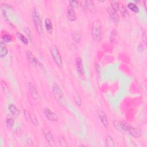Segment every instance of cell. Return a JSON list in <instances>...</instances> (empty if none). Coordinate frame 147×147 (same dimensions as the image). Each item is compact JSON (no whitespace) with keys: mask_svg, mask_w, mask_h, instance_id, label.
Segmentation results:
<instances>
[{"mask_svg":"<svg viewBox=\"0 0 147 147\" xmlns=\"http://www.w3.org/2000/svg\"><path fill=\"white\" fill-rule=\"evenodd\" d=\"M91 37L95 42H100L102 37V31L101 23L98 20H94L91 25Z\"/></svg>","mask_w":147,"mask_h":147,"instance_id":"cell-1","label":"cell"},{"mask_svg":"<svg viewBox=\"0 0 147 147\" xmlns=\"http://www.w3.org/2000/svg\"><path fill=\"white\" fill-rule=\"evenodd\" d=\"M32 21L34 24L35 29L39 35H42L43 30V26H42V21L41 17L38 13L37 11L34 8L32 10Z\"/></svg>","mask_w":147,"mask_h":147,"instance_id":"cell-2","label":"cell"},{"mask_svg":"<svg viewBox=\"0 0 147 147\" xmlns=\"http://www.w3.org/2000/svg\"><path fill=\"white\" fill-rule=\"evenodd\" d=\"M50 51L54 62L59 67H62L63 61L57 46L56 45H52L51 47Z\"/></svg>","mask_w":147,"mask_h":147,"instance_id":"cell-3","label":"cell"},{"mask_svg":"<svg viewBox=\"0 0 147 147\" xmlns=\"http://www.w3.org/2000/svg\"><path fill=\"white\" fill-rule=\"evenodd\" d=\"M52 90L55 96V98L58 102H61L63 101V100H64V95L58 84L54 82L52 85Z\"/></svg>","mask_w":147,"mask_h":147,"instance_id":"cell-4","label":"cell"},{"mask_svg":"<svg viewBox=\"0 0 147 147\" xmlns=\"http://www.w3.org/2000/svg\"><path fill=\"white\" fill-rule=\"evenodd\" d=\"M24 114L26 119L28 121L30 122L32 124H33L34 126H36V127L39 125V121L35 114H33V113H31L30 112H29L27 110H24Z\"/></svg>","mask_w":147,"mask_h":147,"instance_id":"cell-5","label":"cell"},{"mask_svg":"<svg viewBox=\"0 0 147 147\" xmlns=\"http://www.w3.org/2000/svg\"><path fill=\"white\" fill-rule=\"evenodd\" d=\"M107 11L109 14V16L112 20V21L113 22L115 25H118V24L119 22V17L117 13V12L114 10L112 8L110 7H109L107 8Z\"/></svg>","mask_w":147,"mask_h":147,"instance_id":"cell-6","label":"cell"},{"mask_svg":"<svg viewBox=\"0 0 147 147\" xmlns=\"http://www.w3.org/2000/svg\"><path fill=\"white\" fill-rule=\"evenodd\" d=\"M43 133H44L45 138L47 141L48 144H49V145L51 146H56L55 141L54 140V138L51 132L48 129L45 128L43 129Z\"/></svg>","mask_w":147,"mask_h":147,"instance_id":"cell-7","label":"cell"},{"mask_svg":"<svg viewBox=\"0 0 147 147\" xmlns=\"http://www.w3.org/2000/svg\"><path fill=\"white\" fill-rule=\"evenodd\" d=\"M44 113L47 118L51 121H57L59 119L58 115L47 108L44 109Z\"/></svg>","mask_w":147,"mask_h":147,"instance_id":"cell-8","label":"cell"},{"mask_svg":"<svg viewBox=\"0 0 147 147\" xmlns=\"http://www.w3.org/2000/svg\"><path fill=\"white\" fill-rule=\"evenodd\" d=\"M28 86H29L30 93L31 94V95L32 98L36 101H40L41 100V98L40 96V95H39L38 91L37 90L36 87L31 83H29Z\"/></svg>","mask_w":147,"mask_h":147,"instance_id":"cell-9","label":"cell"},{"mask_svg":"<svg viewBox=\"0 0 147 147\" xmlns=\"http://www.w3.org/2000/svg\"><path fill=\"white\" fill-rule=\"evenodd\" d=\"M97 114H98V116L100 121L101 122V123L102 124L104 127L105 128H108L109 125V121H108L107 116L105 113V112H103L102 110H99L97 112Z\"/></svg>","mask_w":147,"mask_h":147,"instance_id":"cell-10","label":"cell"},{"mask_svg":"<svg viewBox=\"0 0 147 147\" xmlns=\"http://www.w3.org/2000/svg\"><path fill=\"white\" fill-rule=\"evenodd\" d=\"M80 5L83 10H92L94 9V4L92 1H83L80 2Z\"/></svg>","mask_w":147,"mask_h":147,"instance_id":"cell-11","label":"cell"},{"mask_svg":"<svg viewBox=\"0 0 147 147\" xmlns=\"http://www.w3.org/2000/svg\"><path fill=\"white\" fill-rule=\"evenodd\" d=\"M127 132L129 135H131V136L135 137H140L142 135V131L140 129L134 128V127H132V126L130 127Z\"/></svg>","mask_w":147,"mask_h":147,"instance_id":"cell-12","label":"cell"},{"mask_svg":"<svg viewBox=\"0 0 147 147\" xmlns=\"http://www.w3.org/2000/svg\"><path fill=\"white\" fill-rule=\"evenodd\" d=\"M67 15L68 20L71 21H74L77 19V14L74 9L70 6H68L67 8Z\"/></svg>","mask_w":147,"mask_h":147,"instance_id":"cell-13","label":"cell"},{"mask_svg":"<svg viewBox=\"0 0 147 147\" xmlns=\"http://www.w3.org/2000/svg\"><path fill=\"white\" fill-rule=\"evenodd\" d=\"M75 63L78 72H79V73H80L81 75H83L84 74V67L82 58L80 57L77 58L75 60Z\"/></svg>","mask_w":147,"mask_h":147,"instance_id":"cell-14","label":"cell"},{"mask_svg":"<svg viewBox=\"0 0 147 147\" xmlns=\"http://www.w3.org/2000/svg\"><path fill=\"white\" fill-rule=\"evenodd\" d=\"M45 27L48 33H52L53 32V25L51 20L50 18H46L45 19Z\"/></svg>","mask_w":147,"mask_h":147,"instance_id":"cell-15","label":"cell"},{"mask_svg":"<svg viewBox=\"0 0 147 147\" xmlns=\"http://www.w3.org/2000/svg\"><path fill=\"white\" fill-rule=\"evenodd\" d=\"M9 110H10V113L14 117H17L20 114V110L15 106L14 104H10L8 106Z\"/></svg>","mask_w":147,"mask_h":147,"instance_id":"cell-16","label":"cell"},{"mask_svg":"<svg viewBox=\"0 0 147 147\" xmlns=\"http://www.w3.org/2000/svg\"><path fill=\"white\" fill-rule=\"evenodd\" d=\"M8 53V50L5 45L4 41H1L0 43V58H4Z\"/></svg>","mask_w":147,"mask_h":147,"instance_id":"cell-17","label":"cell"},{"mask_svg":"<svg viewBox=\"0 0 147 147\" xmlns=\"http://www.w3.org/2000/svg\"><path fill=\"white\" fill-rule=\"evenodd\" d=\"M73 99L75 103L78 106H81L82 105V101L81 99V97L79 95V93H75L73 94Z\"/></svg>","mask_w":147,"mask_h":147,"instance_id":"cell-18","label":"cell"},{"mask_svg":"<svg viewBox=\"0 0 147 147\" xmlns=\"http://www.w3.org/2000/svg\"><path fill=\"white\" fill-rule=\"evenodd\" d=\"M14 118L12 116L8 115L6 118V126L8 129H11L14 125Z\"/></svg>","mask_w":147,"mask_h":147,"instance_id":"cell-19","label":"cell"},{"mask_svg":"<svg viewBox=\"0 0 147 147\" xmlns=\"http://www.w3.org/2000/svg\"><path fill=\"white\" fill-rule=\"evenodd\" d=\"M16 36L17 37V38L24 44L26 45H28L29 43V39L24 36V35H22V33H20V32H17L16 33Z\"/></svg>","mask_w":147,"mask_h":147,"instance_id":"cell-20","label":"cell"},{"mask_svg":"<svg viewBox=\"0 0 147 147\" xmlns=\"http://www.w3.org/2000/svg\"><path fill=\"white\" fill-rule=\"evenodd\" d=\"M106 146L108 147H113L115 146V142L110 135H107L105 139Z\"/></svg>","mask_w":147,"mask_h":147,"instance_id":"cell-21","label":"cell"},{"mask_svg":"<svg viewBox=\"0 0 147 147\" xmlns=\"http://www.w3.org/2000/svg\"><path fill=\"white\" fill-rule=\"evenodd\" d=\"M128 8L132 11L135 12V13H137L139 12V8L138 7L135 3H130L127 5Z\"/></svg>","mask_w":147,"mask_h":147,"instance_id":"cell-22","label":"cell"},{"mask_svg":"<svg viewBox=\"0 0 147 147\" xmlns=\"http://www.w3.org/2000/svg\"><path fill=\"white\" fill-rule=\"evenodd\" d=\"M27 59L30 63L35 64V59H36V58L33 56L32 53L30 51H28L27 52Z\"/></svg>","mask_w":147,"mask_h":147,"instance_id":"cell-23","label":"cell"},{"mask_svg":"<svg viewBox=\"0 0 147 147\" xmlns=\"http://www.w3.org/2000/svg\"><path fill=\"white\" fill-rule=\"evenodd\" d=\"M110 7L111 8H112L114 10H115L116 11H118V10H119L120 8V6H119V3L118 1H111L110 2Z\"/></svg>","mask_w":147,"mask_h":147,"instance_id":"cell-24","label":"cell"},{"mask_svg":"<svg viewBox=\"0 0 147 147\" xmlns=\"http://www.w3.org/2000/svg\"><path fill=\"white\" fill-rule=\"evenodd\" d=\"M24 32H25V33L27 36L28 39L31 41H32V40H33V37H32V33H31V31L30 29L28 27H26L24 30Z\"/></svg>","mask_w":147,"mask_h":147,"instance_id":"cell-25","label":"cell"},{"mask_svg":"<svg viewBox=\"0 0 147 147\" xmlns=\"http://www.w3.org/2000/svg\"><path fill=\"white\" fill-rule=\"evenodd\" d=\"M3 40L4 43H10L12 40V37L8 33H5L3 36Z\"/></svg>","mask_w":147,"mask_h":147,"instance_id":"cell-26","label":"cell"},{"mask_svg":"<svg viewBox=\"0 0 147 147\" xmlns=\"http://www.w3.org/2000/svg\"><path fill=\"white\" fill-rule=\"evenodd\" d=\"M58 141L59 142V144L62 146H67L68 144L67 142V141L66 140V139L64 138V137H63L62 136H59L58 137Z\"/></svg>","mask_w":147,"mask_h":147,"instance_id":"cell-27","label":"cell"},{"mask_svg":"<svg viewBox=\"0 0 147 147\" xmlns=\"http://www.w3.org/2000/svg\"><path fill=\"white\" fill-rule=\"evenodd\" d=\"M82 37V35L81 33H79V32L75 33L73 35V39L75 42L78 43L81 40Z\"/></svg>","mask_w":147,"mask_h":147,"instance_id":"cell-28","label":"cell"},{"mask_svg":"<svg viewBox=\"0 0 147 147\" xmlns=\"http://www.w3.org/2000/svg\"><path fill=\"white\" fill-rule=\"evenodd\" d=\"M1 87L3 89V90L4 93L7 94L9 92V89L6 82H5L4 81H1Z\"/></svg>","mask_w":147,"mask_h":147,"instance_id":"cell-29","label":"cell"},{"mask_svg":"<svg viewBox=\"0 0 147 147\" xmlns=\"http://www.w3.org/2000/svg\"><path fill=\"white\" fill-rule=\"evenodd\" d=\"M117 31L116 30L114 29L113 30H112V31L111 32V34L110 35V40L111 41V42L114 41L116 35H117Z\"/></svg>","mask_w":147,"mask_h":147,"instance_id":"cell-30","label":"cell"},{"mask_svg":"<svg viewBox=\"0 0 147 147\" xmlns=\"http://www.w3.org/2000/svg\"><path fill=\"white\" fill-rule=\"evenodd\" d=\"M119 10H120V11H121V13L122 15L124 17H127V16H128V11H127V9L125 8V7H124V6L120 7Z\"/></svg>","mask_w":147,"mask_h":147,"instance_id":"cell-31","label":"cell"},{"mask_svg":"<svg viewBox=\"0 0 147 147\" xmlns=\"http://www.w3.org/2000/svg\"><path fill=\"white\" fill-rule=\"evenodd\" d=\"M69 4H70V5H69L70 7L74 9V8L78 7L79 2L77 1H69Z\"/></svg>","mask_w":147,"mask_h":147,"instance_id":"cell-32","label":"cell"}]
</instances>
